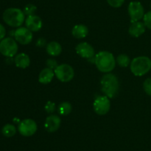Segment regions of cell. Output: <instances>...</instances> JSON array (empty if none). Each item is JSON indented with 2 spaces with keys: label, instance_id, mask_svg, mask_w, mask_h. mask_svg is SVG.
Returning <instances> with one entry per match:
<instances>
[{
  "label": "cell",
  "instance_id": "obj_1",
  "mask_svg": "<svg viewBox=\"0 0 151 151\" xmlns=\"http://www.w3.org/2000/svg\"><path fill=\"white\" fill-rule=\"evenodd\" d=\"M94 64L100 72L109 73L115 68L116 61L110 52L100 51L94 56Z\"/></svg>",
  "mask_w": 151,
  "mask_h": 151
},
{
  "label": "cell",
  "instance_id": "obj_2",
  "mask_svg": "<svg viewBox=\"0 0 151 151\" xmlns=\"http://www.w3.org/2000/svg\"><path fill=\"white\" fill-rule=\"evenodd\" d=\"M100 86L104 96H106L109 99H112L114 98L119 92V79L114 74L109 73L102 77Z\"/></svg>",
  "mask_w": 151,
  "mask_h": 151
},
{
  "label": "cell",
  "instance_id": "obj_3",
  "mask_svg": "<svg viewBox=\"0 0 151 151\" xmlns=\"http://www.w3.org/2000/svg\"><path fill=\"white\" fill-rule=\"evenodd\" d=\"M4 22L13 28H19L25 21V15L23 10L16 7L6 9L2 15Z\"/></svg>",
  "mask_w": 151,
  "mask_h": 151
},
{
  "label": "cell",
  "instance_id": "obj_4",
  "mask_svg": "<svg viewBox=\"0 0 151 151\" xmlns=\"http://www.w3.org/2000/svg\"><path fill=\"white\" fill-rule=\"evenodd\" d=\"M130 68L134 76H143L151 70V59L147 56H137L131 61Z\"/></svg>",
  "mask_w": 151,
  "mask_h": 151
},
{
  "label": "cell",
  "instance_id": "obj_5",
  "mask_svg": "<svg viewBox=\"0 0 151 151\" xmlns=\"http://www.w3.org/2000/svg\"><path fill=\"white\" fill-rule=\"evenodd\" d=\"M17 41L11 37L4 38L0 41V53L6 57H13L17 53Z\"/></svg>",
  "mask_w": 151,
  "mask_h": 151
},
{
  "label": "cell",
  "instance_id": "obj_6",
  "mask_svg": "<svg viewBox=\"0 0 151 151\" xmlns=\"http://www.w3.org/2000/svg\"><path fill=\"white\" fill-rule=\"evenodd\" d=\"M56 78L61 82H69L72 81L75 76L73 68L68 64L59 65L54 70Z\"/></svg>",
  "mask_w": 151,
  "mask_h": 151
},
{
  "label": "cell",
  "instance_id": "obj_7",
  "mask_svg": "<svg viewBox=\"0 0 151 151\" xmlns=\"http://www.w3.org/2000/svg\"><path fill=\"white\" fill-rule=\"evenodd\" d=\"M131 22H139L143 19L145 16V9L141 2L137 1H131L128 7Z\"/></svg>",
  "mask_w": 151,
  "mask_h": 151
},
{
  "label": "cell",
  "instance_id": "obj_8",
  "mask_svg": "<svg viewBox=\"0 0 151 151\" xmlns=\"http://www.w3.org/2000/svg\"><path fill=\"white\" fill-rule=\"evenodd\" d=\"M94 112L100 115H106L111 108V101L106 96H100L96 98L93 103Z\"/></svg>",
  "mask_w": 151,
  "mask_h": 151
},
{
  "label": "cell",
  "instance_id": "obj_9",
  "mask_svg": "<svg viewBox=\"0 0 151 151\" xmlns=\"http://www.w3.org/2000/svg\"><path fill=\"white\" fill-rule=\"evenodd\" d=\"M38 126L36 122L31 118H26L19 124L18 126V130L22 136L29 137L32 136L36 133Z\"/></svg>",
  "mask_w": 151,
  "mask_h": 151
},
{
  "label": "cell",
  "instance_id": "obj_10",
  "mask_svg": "<svg viewBox=\"0 0 151 151\" xmlns=\"http://www.w3.org/2000/svg\"><path fill=\"white\" fill-rule=\"evenodd\" d=\"M14 38L19 44L26 45L32 41L33 36L32 31L26 27H19L14 31Z\"/></svg>",
  "mask_w": 151,
  "mask_h": 151
},
{
  "label": "cell",
  "instance_id": "obj_11",
  "mask_svg": "<svg viewBox=\"0 0 151 151\" xmlns=\"http://www.w3.org/2000/svg\"><path fill=\"white\" fill-rule=\"evenodd\" d=\"M76 53L79 55L83 59H90L94 58V49L92 46L88 42H81L75 47Z\"/></svg>",
  "mask_w": 151,
  "mask_h": 151
},
{
  "label": "cell",
  "instance_id": "obj_12",
  "mask_svg": "<svg viewBox=\"0 0 151 151\" xmlns=\"http://www.w3.org/2000/svg\"><path fill=\"white\" fill-rule=\"evenodd\" d=\"M25 25H26V28L32 32H37L42 28V19L36 15L29 16L25 19Z\"/></svg>",
  "mask_w": 151,
  "mask_h": 151
},
{
  "label": "cell",
  "instance_id": "obj_13",
  "mask_svg": "<svg viewBox=\"0 0 151 151\" xmlns=\"http://www.w3.org/2000/svg\"><path fill=\"white\" fill-rule=\"evenodd\" d=\"M61 123V119L58 115H50L47 117L44 123L45 130L49 133H54L59 129Z\"/></svg>",
  "mask_w": 151,
  "mask_h": 151
},
{
  "label": "cell",
  "instance_id": "obj_14",
  "mask_svg": "<svg viewBox=\"0 0 151 151\" xmlns=\"http://www.w3.org/2000/svg\"><path fill=\"white\" fill-rule=\"evenodd\" d=\"M145 29L146 27L144 22L139 21V22L131 23V25L129 27L128 33L131 36L137 38V37L141 36L142 34H144V33L145 32Z\"/></svg>",
  "mask_w": 151,
  "mask_h": 151
},
{
  "label": "cell",
  "instance_id": "obj_15",
  "mask_svg": "<svg viewBox=\"0 0 151 151\" xmlns=\"http://www.w3.org/2000/svg\"><path fill=\"white\" fill-rule=\"evenodd\" d=\"M14 64L17 68L25 69L30 65V59L29 56L24 53H21L16 55L14 58Z\"/></svg>",
  "mask_w": 151,
  "mask_h": 151
},
{
  "label": "cell",
  "instance_id": "obj_16",
  "mask_svg": "<svg viewBox=\"0 0 151 151\" xmlns=\"http://www.w3.org/2000/svg\"><path fill=\"white\" fill-rule=\"evenodd\" d=\"M55 73L52 70L46 68L40 72L39 76H38V81L43 84H49L53 79Z\"/></svg>",
  "mask_w": 151,
  "mask_h": 151
},
{
  "label": "cell",
  "instance_id": "obj_17",
  "mask_svg": "<svg viewBox=\"0 0 151 151\" xmlns=\"http://www.w3.org/2000/svg\"><path fill=\"white\" fill-rule=\"evenodd\" d=\"M72 34L75 38L81 39V38H84L88 36V29L86 25H76L73 27L72 30Z\"/></svg>",
  "mask_w": 151,
  "mask_h": 151
},
{
  "label": "cell",
  "instance_id": "obj_18",
  "mask_svg": "<svg viewBox=\"0 0 151 151\" xmlns=\"http://www.w3.org/2000/svg\"><path fill=\"white\" fill-rule=\"evenodd\" d=\"M46 50L48 55L52 57L59 56L62 52V47L60 43L57 41H50L46 46Z\"/></svg>",
  "mask_w": 151,
  "mask_h": 151
},
{
  "label": "cell",
  "instance_id": "obj_19",
  "mask_svg": "<svg viewBox=\"0 0 151 151\" xmlns=\"http://www.w3.org/2000/svg\"><path fill=\"white\" fill-rule=\"evenodd\" d=\"M72 107L69 102H63L59 105L58 108V112L61 115H67L72 112Z\"/></svg>",
  "mask_w": 151,
  "mask_h": 151
},
{
  "label": "cell",
  "instance_id": "obj_20",
  "mask_svg": "<svg viewBox=\"0 0 151 151\" xmlns=\"http://www.w3.org/2000/svg\"><path fill=\"white\" fill-rule=\"evenodd\" d=\"M1 133L5 137H13L16 133V127L13 124H7L1 129Z\"/></svg>",
  "mask_w": 151,
  "mask_h": 151
},
{
  "label": "cell",
  "instance_id": "obj_21",
  "mask_svg": "<svg viewBox=\"0 0 151 151\" xmlns=\"http://www.w3.org/2000/svg\"><path fill=\"white\" fill-rule=\"evenodd\" d=\"M116 63L118 65L122 68H127L131 65V60H130V57L126 54H120L117 56L116 59Z\"/></svg>",
  "mask_w": 151,
  "mask_h": 151
},
{
  "label": "cell",
  "instance_id": "obj_22",
  "mask_svg": "<svg viewBox=\"0 0 151 151\" xmlns=\"http://www.w3.org/2000/svg\"><path fill=\"white\" fill-rule=\"evenodd\" d=\"M37 10V7L32 4H27L24 7L23 12L25 16H29L32 15H35V13Z\"/></svg>",
  "mask_w": 151,
  "mask_h": 151
},
{
  "label": "cell",
  "instance_id": "obj_23",
  "mask_svg": "<svg viewBox=\"0 0 151 151\" xmlns=\"http://www.w3.org/2000/svg\"><path fill=\"white\" fill-rule=\"evenodd\" d=\"M56 109V105L55 102L49 101L46 103L45 106H44V110L47 113H52L53 112L55 111Z\"/></svg>",
  "mask_w": 151,
  "mask_h": 151
},
{
  "label": "cell",
  "instance_id": "obj_24",
  "mask_svg": "<svg viewBox=\"0 0 151 151\" xmlns=\"http://www.w3.org/2000/svg\"><path fill=\"white\" fill-rule=\"evenodd\" d=\"M143 88H144L145 92L148 96H151V78H146L145 81L143 83Z\"/></svg>",
  "mask_w": 151,
  "mask_h": 151
},
{
  "label": "cell",
  "instance_id": "obj_25",
  "mask_svg": "<svg viewBox=\"0 0 151 151\" xmlns=\"http://www.w3.org/2000/svg\"><path fill=\"white\" fill-rule=\"evenodd\" d=\"M143 21H144L143 22L146 28L151 30V10L145 14L144 17H143Z\"/></svg>",
  "mask_w": 151,
  "mask_h": 151
},
{
  "label": "cell",
  "instance_id": "obj_26",
  "mask_svg": "<svg viewBox=\"0 0 151 151\" xmlns=\"http://www.w3.org/2000/svg\"><path fill=\"white\" fill-rule=\"evenodd\" d=\"M106 1L109 5L115 8L121 7L125 2V0H106Z\"/></svg>",
  "mask_w": 151,
  "mask_h": 151
},
{
  "label": "cell",
  "instance_id": "obj_27",
  "mask_svg": "<svg viewBox=\"0 0 151 151\" xmlns=\"http://www.w3.org/2000/svg\"><path fill=\"white\" fill-rule=\"evenodd\" d=\"M46 65H47V68H50V69L55 70L56 69L58 66V64L57 61L54 59H48L46 62Z\"/></svg>",
  "mask_w": 151,
  "mask_h": 151
},
{
  "label": "cell",
  "instance_id": "obj_28",
  "mask_svg": "<svg viewBox=\"0 0 151 151\" xmlns=\"http://www.w3.org/2000/svg\"><path fill=\"white\" fill-rule=\"evenodd\" d=\"M47 40L44 38H38L36 41V46L38 47H44L47 46Z\"/></svg>",
  "mask_w": 151,
  "mask_h": 151
},
{
  "label": "cell",
  "instance_id": "obj_29",
  "mask_svg": "<svg viewBox=\"0 0 151 151\" xmlns=\"http://www.w3.org/2000/svg\"><path fill=\"white\" fill-rule=\"evenodd\" d=\"M6 35V30L4 28V27L0 23V41L4 38Z\"/></svg>",
  "mask_w": 151,
  "mask_h": 151
},
{
  "label": "cell",
  "instance_id": "obj_30",
  "mask_svg": "<svg viewBox=\"0 0 151 151\" xmlns=\"http://www.w3.org/2000/svg\"><path fill=\"white\" fill-rule=\"evenodd\" d=\"M13 121H14V122H16V123H18V124H19V123L21 122V121H20V120H19V118H15L14 119H13Z\"/></svg>",
  "mask_w": 151,
  "mask_h": 151
},
{
  "label": "cell",
  "instance_id": "obj_31",
  "mask_svg": "<svg viewBox=\"0 0 151 151\" xmlns=\"http://www.w3.org/2000/svg\"><path fill=\"white\" fill-rule=\"evenodd\" d=\"M150 7H151V2H150Z\"/></svg>",
  "mask_w": 151,
  "mask_h": 151
}]
</instances>
